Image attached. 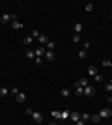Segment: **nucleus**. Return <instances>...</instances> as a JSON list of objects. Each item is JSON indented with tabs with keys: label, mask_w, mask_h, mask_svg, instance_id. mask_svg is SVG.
<instances>
[{
	"label": "nucleus",
	"mask_w": 112,
	"mask_h": 125,
	"mask_svg": "<svg viewBox=\"0 0 112 125\" xmlns=\"http://www.w3.org/2000/svg\"><path fill=\"white\" fill-rule=\"evenodd\" d=\"M26 114H28V116H32L36 123H41V121H43V114H41V112H36L34 108H26Z\"/></svg>",
	"instance_id": "1"
},
{
	"label": "nucleus",
	"mask_w": 112,
	"mask_h": 125,
	"mask_svg": "<svg viewBox=\"0 0 112 125\" xmlns=\"http://www.w3.org/2000/svg\"><path fill=\"white\" fill-rule=\"evenodd\" d=\"M13 22V21H17V15H15V13H11V15H10V13H4V15H0V22Z\"/></svg>",
	"instance_id": "2"
},
{
	"label": "nucleus",
	"mask_w": 112,
	"mask_h": 125,
	"mask_svg": "<svg viewBox=\"0 0 112 125\" xmlns=\"http://www.w3.org/2000/svg\"><path fill=\"white\" fill-rule=\"evenodd\" d=\"M99 118H101V120H110V118H112V110H110V108L99 110Z\"/></svg>",
	"instance_id": "3"
},
{
	"label": "nucleus",
	"mask_w": 112,
	"mask_h": 125,
	"mask_svg": "<svg viewBox=\"0 0 112 125\" xmlns=\"http://www.w3.org/2000/svg\"><path fill=\"white\" fill-rule=\"evenodd\" d=\"M93 94H95V88H93L92 84H88V86L84 88V92H82V95H86V97H92Z\"/></svg>",
	"instance_id": "4"
},
{
	"label": "nucleus",
	"mask_w": 112,
	"mask_h": 125,
	"mask_svg": "<svg viewBox=\"0 0 112 125\" xmlns=\"http://www.w3.org/2000/svg\"><path fill=\"white\" fill-rule=\"evenodd\" d=\"M80 116H82L80 112H69V120L73 121V123H77V121L80 120Z\"/></svg>",
	"instance_id": "5"
},
{
	"label": "nucleus",
	"mask_w": 112,
	"mask_h": 125,
	"mask_svg": "<svg viewBox=\"0 0 112 125\" xmlns=\"http://www.w3.org/2000/svg\"><path fill=\"white\" fill-rule=\"evenodd\" d=\"M34 52H36V58H43V56H45V52H47V49H45V47H37Z\"/></svg>",
	"instance_id": "6"
},
{
	"label": "nucleus",
	"mask_w": 112,
	"mask_h": 125,
	"mask_svg": "<svg viewBox=\"0 0 112 125\" xmlns=\"http://www.w3.org/2000/svg\"><path fill=\"white\" fill-rule=\"evenodd\" d=\"M37 41H39V45H47V41H49V36H45V34H39V36H37Z\"/></svg>",
	"instance_id": "7"
},
{
	"label": "nucleus",
	"mask_w": 112,
	"mask_h": 125,
	"mask_svg": "<svg viewBox=\"0 0 112 125\" xmlns=\"http://www.w3.org/2000/svg\"><path fill=\"white\" fill-rule=\"evenodd\" d=\"M75 86H80V88H86V86H88V78H79Z\"/></svg>",
	"instance_id": "8"
},
{
	"label": "nucleus",
	"mask_w": 112,
	"mask_h": 125,
	"mask_svg": "<svg viewBox=\"0 0 112 125\" xmlns=\"http://www.w3.org/2000/svg\"><path fill=\"white\" fill-rule=\"evenodd\" d=\"M45 60H47V62H52L54 60V51H47L45 52Z\"/></svg>",
	"instance_id": "9"
},
{
	"label": "nucleus",
	"mask_w": 112,
	"mask_h": 125,
	"mask_svg": "<svg viewBox=\"0 0 112 125\" xmlns=\"http://www.w3.org/2000/svg\"><path fill=\"white\" fill-rule=\"evenodd\" d=\"M51 116H52L54 120H62V110H52V112H51Z\"/></svg>",
	"instance_id": "10"
},
{
	"label": "nucleus",
	"mask_w": 112,
	"mask_h": 125,
	"mask_svg": "<svg viewBox=\"0 0 112 125\" xmlns=\"http://www.w3.org/2000/svg\"><path fill=\"white\" fill-rule=\"evenodd\" d=\"M60 95H62V97H69V95H71V90L69 88H62V90H60Z\"/></svg>",
	"instance_id": "11"
},
{
	"label": "nucleus",
	"mask_w": 112,
	"mask_h": 125,
	"mask_svg": "<svg viewBox=\"0 0 112 125\" xmlns=\"http://www.w3.org/2000/svg\"><path fill=\"white\" fill-rule=\"evenodd\" d=\"M54 47H56V43H54L52 39H49L47 45H45V49H47V51H54Z\"/></svg>",
	"instance_id": "12"
},
{
	"label": "nucleus",
	"mask_w": 112,
	"mask_h": 125,
	"mask_svg": "<svg viewBox=\"0 0 112 125\" xmlns=\"http://www.w3.org/2000/svg\"><path fill=\"white\" fill-rule=\"evenodd\" d=\"M88 75H90V77H95L97 75V67L95 65H90V67H88Z\"/></svg>",
	"instance_id": "13"
},
{
	"label": "nucleus",
	"mask_w": 112,
	"mask_h": 125,
	"mask_svg": "<svg viewBox=\"0 0 112 125\" xmlns=\"http://www.w3.org/2000/svg\"><path fill=\"white\" fill-rule=\"evenodd\" d=\"M82 28H84V26H82V22H75V34H79V36H80Z\"/></svg>",
	"instance_id": "14"
},
{
	"label": "nucleus",
	"mask_w": 112,
	"mask_h": 125,
	"mask_svg": "<svg viewBox=\"0 0 112 125\" xmlns=\"http://www.w3.org/2000/svg\"><path fill=\"white\" fill-rule=\"evenodd\" d=\"M17 101H19V103H24V101H26V94L19 92V95H17Z\"/></svg>",
	"instance_id": "15"
},
{
	"label": "nucleus",
	"mask_w": 112,
	"mask_h": 125,
	"mask_svg": "<svg viewBox=\"0 0 112 125\" xmlns=\"http://www.w3.org/2000/svg\"><path fill=\"white\" fill-rule=\"evenodd\" d=\"M32 41H34V37H32V36H26L24 39H22V43H24L26 47H28V45H32Z\"/></svg>",
	"instance_id": "16"
},
{
	"label": "nucleus",
	"mask_w": 112,
	"mask_h": 125,
	"mask_svg": "<svg viewBox=\"0 0 112 125\" xmlns=\"http://www.w3.org/2000/svg\"><path fill=\"white\" fill-rule=\"evenodd\" d=\"M11 26H13L15 30H21V28H22V22L21 21H13V22H11Z\"/></svg>",
	"instance_id": "17"
},
{
	"label": "nucleus",
	"mask_w": 112,
	"mask_h": 125,
	"mask_svg": "<svg viewBox=\"0 0 112 125\" xmlns=\"http://www.w3.org/2000/svg\"><path fill=\"white\" fill-rule=\"evenodd\" d=\"M6 95H10V90L8 88H0V97H6Z\"/></svg>",
	"instance_id": "18"
},
{
	"label": "nucleus",
	"mask_w": 112,
	"mask_h": 125,
	"mask_svg": "<svg viewBox=\"0 0 112 125\" xmlns=\"http://www.w3.org/2000/svg\"><path fill=\"white\" fill-rule=\"evenodd\" d=\"M26 58H30V60H36V52H34V51H26Z\"/></svg>",
	"instance_id": "19"
},
{
	"label": "nucleus",
	"mask_w": 112,
	"mask_h": 125,
	"mask_svg": "<svg viewBox=\"0 0 112 125\" xmlns=\"http://www.w3.org/2000/svg\"><path fill=\"white\" fill-rule=\"evenodd\" d=\"M101 65H105V67H110V69H112V60H103Z\"/></svg>",
	"instance_id": "20"
},
{
	"label": "nucleus",
	"mask_w": 112,
	"mask_h": 125,
	"mask_svg": "<svg viewBox=\"0 0 112 125\" xmlns=\"http://www.w3.org/2000/svg\"><path fill=\"white\" fill-rule=\"evenodd\" d=\"M82 92H84V88H80V86H75V94H77V95H82Z\"/></svg>",
	"instance_id": "21"
},
{
	"label": "nucleus",
	"mask_w": 112,
	"mask_h": 125,
	"mask_svg": "<svg viewBox=\"0 0 112 125\" xmlns=\"http://www.w3.org/2000/svg\"><path fill=\"white\" fill-rule=\"evenodd\" d=\"M69 118V110H62V120H67Z\"/></svg>",
	"instance_id": "22"
},
{
	"label": "nucleus",
	"mask_w": 112,
	"mask_h": 125,
	"mask_svg": "<svg viewBox=\"0 0 112 125\" xmlns=\"http://www.w3.org/2000/svg\"><path fill=\"white\" fill-rule=\"evenodd\" d=\"M90 120H92V121H95V123H97V121H101V118H99V114H93V116L90 118Z\"/></svg>",
	"instance_id": "23"
},
{
	"label": "nucleus",
	"mask_w": 112,
	"mask_h": 125,
	"mask_svg": "<svg viewBox=\"0 0 112 125\" xmlns=\"http://www.w3.org/2000/svg\"><path fill=\"white\" fill-rule=\"evenodd\" d=\"M10 94L17 97V95H19V88H11V90H10Z\"/></svg>",
	"instance_id": "24"
},
{
	"label": "nucleus",
	"mask_w": 112,
	"mask_h": 125,
	"mask_svg": "<svg viewBox=\"0 0 112 125\" xmlns=\"http://www.w3.org/2000/svg\"><path fill=\"white\" fill-rule=\"evenodd\" d=\"M79 58H80V60H84V58H86V51H84V49L79 51Z\"/></svg>",
	"instance_id": "25"
},
{
	"label": "nucleus",
	"mask_w": 112,
	"mask_h": 125,
	"mask_svg": "<svg viewBox=\"0 0 112 125\" xmlns=\"http://www.w3.org/2000/svg\"><path fill=\"white\" fill-rule=\"evenodd\" d=\"M90 118H92L90 114H82V116H80V120H82V121H88V120H90Z\"/></svg>",
	"instance_id": "26"
},
{
	"label": "nucleus",
	"mask_w": 112,
	"mask_h": 125,
	"mask_svg": "<svg viewBox=\"0 0 112 125\" xmlns=\"http://www.w3.org/2000/svg\"><path fill=\"white\" fill-rule=\"evenodd\" d=\"M80 41V36L79 34H73V43H79Z\"/></svg>",
	"instance_id": "27"
},
{
	"label": "nucleus",
	"mask_w": 112,
	"mask_h": 125,
	"mask_svg": "<svg viewBox=\"0 0 112 125\" xmlns=\"http://www.w3.org/2000/svg\"><path fill=\"white\" fill-rule=\"evenodd\" d=\"M93 80H97V82H101V80H103V75H99V73H97L95 77H93Z\"/></svg>",
	"instance_id": "28"
},
{
	"label": "nucleus",
	"mask_w": 112,
	"mask_h": 125,
	"mask_svg": "<svg viewBox=\"0 0 112 125\" xmlns=\"http://www.w3.org/2000/svg\"><path fill=\"white\" fill-rule=\"evenodd\" d=\"M86 11H93V4H86Z\"/></svg>",
	"instance_id": "29"
},
{
	"label": "nucleus",
	"mask_w": 112,
	"mask_h": 125,
	"mask_svg": "<svg viewBox=\"0 0 112 125\" xmlns=\"http://www.w3.org/2000/svg\"><path fill=\"white\" fill-rule=\"evenodd\" d=\"M37 36H39V32H37V30H32V37H34V39H37Z\"/></svg>",
	"instance_id": "30"
},
{
	"label": "nucleus",
	"mask_w": 112,
	"mask_h": 125,
	"mask_svg": "<svg viewBox=\"0 0 112 125\" xmlns=\"http://www.w3.org/2000/svg\"><path fill=\"white\" fill-rule=\"evenodd\" d=\"M105 90H107L108 94H112V84H107V88H105Z\"/></svg>",
	"instance_id": "31"
},
{
	"label": "nucleus",
	"mask_w": 112,
	"mask_h": 125,
	"mask_svg": "<svg viewBox=\"0 0 112 125\" xmlns=\"http://www.w3.org/2000/svg\"><path fill=\"white\" fill-rule=\"evenodd\" d=\"M75 125H86V121H82V120H79V121H77V123H75Z\"/></svg>",
	"instance_id": "32"
},
{
	"label": "nucleus",
	"mask_w": 112,
	"mask_h": 125,
	"mask_svg": "<svg viewBox=\"0 0 112 125\" xmlns=\"http://www.w3.org/2000/svg\"><path fill=\"white\" fill-rule=\"evenodd\" d=\"M108 84H112V77H110V78H108Z\"/></svg>",
	"instance_id": "33"
},
{
	"label": "nucleus",
	"mask_w": 112,
	"mask_h": 125,
	"mask_svg": "<svg viewBox=\"0 0 112 125\" xmlns=\"http://www.w3.org/2000/svg\"><path fill=\"white\" fill-rule=\"evenodd\" d=\"M49 125H58V123H56V121H52V123H49Z\"/></svg>",
	"instance_id": "34"
},
{
	"label": "nucleus",
	"mask_w": 112,
	"mask_h": 125,
	"mask_svg": "<svg viewBox=\"0 0 112 125\" xmlns=\"http://www.w3.org/2000/svg\"><path fill=\"white\" fill-rule=\"evenodd\" d=\"M108 101H112V95H108Z\"/></svg>",
	"instance_id": "35"
}]
</instances>
